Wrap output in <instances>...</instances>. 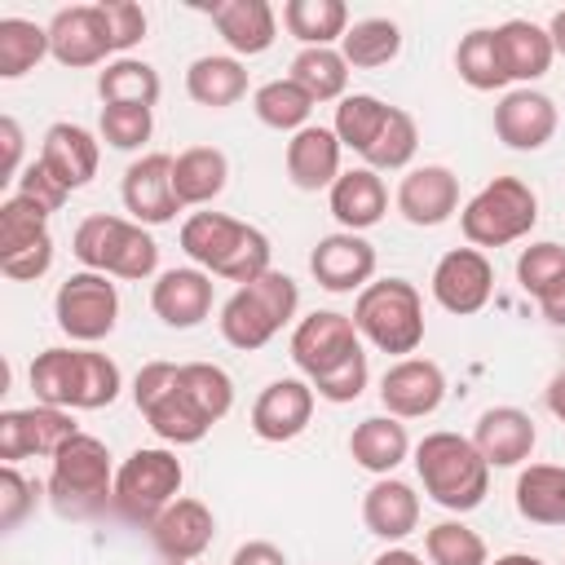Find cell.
<instances>
[{
    "label": "cell",
    "mask_w": 565,
    "mask_h": 565,
    "mask_svg": "<svg viewBox=\"0 0 565 565\" xmlns=\"http://www.w3.org/2000/svg\"><path fill=\"white\" fill-rule=\"evenodd\" d=\"M26 375H31L35 402L62 406V411H102L124 388L119 366L93 349H44L35 353Z\"/></svg>",
    "instance_id": "1"
},
{
    "label": "cell",
    "mask_w": 565,
    "mask_h": 565,
    "mask_svg": "<svg viewBox=\"0 0 565 565\" xmlns=\"http://www.w3.org/2000/svg\"><path fill=\"white\" fill-rule=\"evenodd\" d=\"M181 252L199 269H207L216 278H230L238 287L269 274V238L256 225L234 221L225 212H194L181 225Z\"/></svg>",
    "instance_id": "2"
},
{
    "label": "cell",
    "mask_w": 565,
    "mask_h": 565,
    "mask_svg": "<svg viewBox=\"0 0 565 565\" xmlns=\"http://www.w3.org/2000/svg\"><path fill=\"white\" fill-rule=\"evenodd\" d=\"M415 472L424 481V494L441 503L446 512H472L490 494V463L472 446V437L459 433H428L415 446Z\"/></svg>",
    "instance_id": "3"
},
{
    "label": "cell",
    "mask_w": 565,
    "mask_h": 565,
    "mask_svg": "<svg viewBox=\"0 0 565 565\" xmlns=\"http://www.w3.org/2000/svg\"><path fill=\"white\" fill-rule=\"evenodd\" d=\"M296 309H300V287H296V278L269 269V274L243 282V287L221 305V318H216V322H221V335H225L230 349L252 353V349H265V344L296 318Z\"/></svg>",
    "instance_id": "4"
},
{
    "label": "cell",
    "mask_w": 565,
    "mask_h": 565,
    "mask_svg": "<svg viewBox=\"0 0 565 565\" xmlns=\"http://www.w3.org/2000/svg\"><path fill=\"white\" fill-rule=\"evenodd\" d=\"M71 252L84 269L106 274V278H132V282L150 278L154 265H159V243L137 221H124V216H110V212L84 216L75 225Z\"/></svg>",
    "instance_id": "5"
},
{
    "label": "cell",
    "mask_w": 565,
    "mask_h": 565,
    "mask_svg": "<svg viewBox=\"0 0 565 565\" xmlns=\"http://www.w3.org/2000/svg\"><path fill=\"white\" fill-rule=\"evenodd\" d=\"M353 327L380 353H397V358L415 353L424 344V300H419L415 282H406V278L366 282L353 305Z\"/></svg>",
    "instance_id": "6"
},
{
    "label": "cell",
    "mask_w": 565,
    "mask_h": 565,
    "mask_svg": "<svg viewBox=\"0 0 565 565\" xmlns=\"http://www.w3.org/2000/svg\"><path fill=\"white\" fill-rule=\"evenodd\" d=\"M49 499L62 516H93L115 499L110 450L93 433H75L49 468Z\"/></svg>",
    "instance_id": "7"
},
{
    "label": "cell",
    "mask_w": 565,
    "mask_h": 565,
    "mask_svg": "<svg viewBox=\"0 0 565 565\" xmlns=\"http://www.w3.org/2000/svg\"><path fill=\"white\" fill-rule=\"evenodd\" d=\"M534 221H539V194L521 177H494L459 212V230L472 247H508L525 238Z\"/></svg>",
    "instance_id": "8"
},
{
    "label": "cell",
    "mask_w": 565,
    "mask_h": 565,
    "mask_svg": "<svg viewBox=\"0 0 565 565\" xmlns=\"http://www.w3.org/2000/svg\"><path fill=\"white\" fill-rule=\"evenodd\" d=\"M132 402L146 415V424L172 446H194L212 428V419L194 406V397L181 384V362H146L132 380Z\"/></svg>",
    "instance_id": "9"
},
{
    "label": "cell",
    "mask_w": 565,
    "mask_h": 565,
    "mask_svg": "<svg viewBox=\"0 0 565 565\" xmlns=\"http://www.w3.org/2000/svg\"><path fill=\"white\" fill-rule=\"evenodd\" d=\"M181 481H185V468L172 450L163 446H141L132 450L119 472H115V508L119 516L137 521V525H150L168 503H177L181 494Z\"/></svg>",
    "instance_id": "10"
},
{
    "label": "cell",
    "mask_w": 565,
    "mask_h": 565,
    "mask_svg": "<svg viewBox=\"0 0 565 565\" xmlns=\"http://www.w3.org/2000/svg\"><path fill=\"white\" fill-rule=\"evenodd\" d=\"M53 318L75 344H97L119 322V291L106 274L79 269L71 274L53 296Z\"/></svg>",
    "instance_id": "11"
},
{
    "label": "cell",
    "mask_w": 565,
    "mask_h": 565,
    "mask_svg": "<svg viewBox=\"0 0 565 565\" xmlns=\"http://www.w3.org/2000/svg\"><path fill=\"white\" fill-rule=\"evenodd\" d=\"M353 353H362V335L349 313L318 309V313L300 318L291 331V362L309 375V384L331 375L335 366H344Z\"/></svg>",
    "instance_id": "12"
},
{
    "label": "cell",
    "mask_w": 565,
    "mask_h": 565,
    "mask_svg": "<svg viewBox=\"0 0 565 565\" xmlns=\"http://www.w3.org/2000/svg\"><path fill=\"white\" fill-rule=\"evenodd\" d=\"M75 419L62 406H22V411H4L0 415V459L18 463L26 455H57L71 437H75Z\"/></svg>",
    "instance_id": "13"
},
{
    "label": "cell",
    "mask_w": 565,
    "mask_h": 565,
    "mask_svg": "<svg viewBox=\"0 0 565 565\" xmlns=\"http://www.w3.org/2000/svg\"><path fill=\"white\" fill-rule=\"evenodd\" d=\"M494 291V269L481 247H450L433 269V300L446 313H481Z\"/></svg>",
    "instance_id": "14"
},
{
    "label": "cell",
    "mask_w": 565,
    "mask_h": 565,
    "mask_svg": "<svg viewBox=\"0 0 565 565\" xmlns=\"http://www.w3.org/2000/svg\"><path fill=\"white\" fill-rule=\"evenodd\" d=\"M446 375L433 358H397L380 380V402L393 419H424L441 406Z\"/></svg>",
    "instance_id": "15"
},
{
    "label": "cell",
    "mask_w": 565,
    "mask_h": 565,
    "mask_svg": "<svg viewBox=\"0 0 565 565\" xmlns=\"http://www.w3.org/2000/svg\"><path fill=\"white\" fill-rule=\"evenodd\" d=\"M124 207L137 225H168L181 212V199L172 190V154H141L124 168Z\"/></svg>",
    "instance_id": "16"
},
{
    "label": "cell",
    "mask_w": 565,
    "mask_h": 565,
    "mask_svg": "<svg viewBox=\"0 0 565 565\" xmlns=\"http://www.w3.org/2000/svg\"><path fill=\"white\" fill-rule=\"evenodd\" d=\"M146 530H150V543H154V552L163 561L190 565V561H199L207 552V543L216 534V516H212V508L203 499H177Z\"/></svg>",
    "instance_id": "17"
},
{
    "label": "cell",
    "mask_w": 565,
    "mask_h": 565,
    "mask_svg": "<svg viewBox=\"0 0 565 565\" xmlns=\"http://www.w3.org/2000/svg\"><path fill=\"white\" fill-rule=\"evenodd\" d=\"M49 49L71 71L106 62V53H115V44H110L102 4H66V9H57L53 22H49Z\"/></svg>",
    "instance_id": "18"
},
{
    "label": "cell",
    "mask_w": 565,
    "mask_h": 565,
    "mask_svg": "<svg viewBox=\"0 0 565 565\" xmlns=\"http://www.w3.org/2000/svg\"><path fill=\"white\" fill-rule=\"evenodd\" d=\"M313 384L309 380H274L260 388V397L252 402V433L260 441H291L309 428L313 419Z\"/></svg>",
    "instance_id": "19"
},
{
    "label": "cell",
    "mask_w": 565,
    "mask_h": 565,
    "mask_svg": "<svg viewBox=\"0 0 565 565\" xmlns=\"http://www.w3.org/2000/svg\"><path fill=\"white\" fill-rule=\"evenodd\" d=\"M556 102L539 88H512L494 106V137L508 150H543L556 132Z\"/></svg>",
    "instance_id": "20"
},
{
    "label": "cell",
    "mask_w": 565,
    "mask_h": 565,
    "mask_svg": "<svg viewBox=\"0 0 565 565\" xmlns=\"http://www.w3.org/2000/svg\"><path fill=\"white\" fill-rule=\"evenodd\" d=\"M150 309L163 327L172 331H190L212 313V274L199 265H181V269H163L159 282L150 287Z\"/></svg>",
    "instance_id": "21"
},
{
    "label": "cell",
    "mask_w": 565,
    "mask_h": 565,
    "mask_svg": "<svg viewBox=\"0 0 565 565\" xmlns=\"http://www.w3.org/2000/svg\"><path fill=\"white\" fill-rule=\"evenodd\" d=\"M397 212L419 230L446 225L459 212V177L450 168H441V163L411 168L402 177V185H397Z\"/></svg>",
    "instance_id": "22"
},
{
    "label": "cell",
    "mask_w": 565,
    "mask_h": 565,
    "mask_svg": "<svg viewBox=\"0 0 565 565\" xmlns=\"http://www.w3.org/2000/svg\"><path fill=\"white\" fill-rule=\"evenodd\" d=\"M309 274L327 291H362L375 274V247L362 234H349V230L327 234L309 252Z\"/></svg>",
    "instance_id": "23"
},
{
    "label": "cell",
    "mask_w": 565,
    "mask_h": 565,
    "mask_svg": "<svg viewBox=\"0 0 565 565\" xmlns=\"http://www.w3.org/2000/svg\"><path fill=\"white\" fill-rule=\"evenodd\" d=\"M539 441V428L534 419L521 411V406H490L477 415V428H472V446L481 450V459L490 468H516L530 459Z\"/></svg>",
    "instance_id": "24"
},
{
    "label": "cell",
    "mask_w": 565,
    "mask_h": 565,
    "mask_svg": "<svg viewBox=\"0 0 565 565\" xmlns=\"http://www.w3.org/2000/svg\"><path fill=\"white\" fill-rule=\"evenodd\" d=\"M340 137L322 124L291 132L287 141V177L296 190H331L340 181Z\"/></svg>",
    "instance_id": "25"
},
{
    "label": "cell",
    "mask_w": 565,
    "mask_h": 565,
    "mask_svg": "<svg viewBox=\"0 0 565 565\" xmlns=\"http://www.w3.org/2000/svg\"><path fill=\"white\" fill-rule=\"evenodd\" d=\"M97 159H102V150H97V137L88 132V128H79V124H53L49 132H44V141H40V163L66 185V190H79V185H88L93 177H97Z\"/></svg>",
    "instance_id": "26"
},
{
    "label": "cell",
    "mask_w": 565,
    "mask_h": 565,
    "mask_svg": "<svg viewBox=\"0 0 565 565\" xmlns=\"http://www.w3.org/2000/svg\"><path fill=\"white\" fill-rule=\"evenodd\" d=\"M362 525L384 543H402L419 525V494L397 477H380L362 494Z\"/></svg>",
    "instance_id": "27"
},
{
    "label": "cell",
    "mask_w": 565,
    "mask_h": 565,
    "mask_svg": "<svg viewBox=\"0 0 565 565\" xmlns=\"http://www.w3.org/2000/svg\"><path fill=\"white\" fill-rule=\"evenodd\" d=\"M331 216L349 230V234H362V230H371L375 221H384V212H388V190H384V181H380V172L375 168H349V172H340V181L331 185Z\"/></svg>",
    "instance_id": "28"
},
{
    "label": "cell",
    "mask_w": 565,
    "mask_h": 565,
    "mask_svg": "<svg viewBox=\"0 0 565 565\" xmlns=\"http://www.w3.org/2000/svg\"><path fill=\"white\" fill-rule=\"evenodd\" d=\"M494 40H499V57H503L508 79H521V84L547 75V66L556 57L547 26H539L530 18H508L503 26H494Z\"/></svg>",
    "instance_id": "29"
},
{
    "label": "cell",
    "mask_w": 565,
    "mask_h": 565,
    "mask_svg": "<svg viewBox=\"0 0 565 565\" xmlns=\"http://www.w3.org/2000/svg\"><path fill=\"white\" fill-rule=\"evenodd\" d=\"M212 22H216L221 40L243 57L265 53L278 35V18L265 0H221V4H212Z\"/></svg>",
    "instance_id": "30"
},
{
    "label": "cell",
    "mask_w": 565,
    "mask_h": 565,
    "mask_svg": "<svg viewBox=\"0 0 565 565\" xmlns=\"http://www.w3.org/2000/svg\"><path fill=\"white\" fill-rule=\"evenodd\" d=\"M349 455L358 468L375 472V477H388L406 455H411V437H406V424L393 419V415H366L353 433H349Z\"/></svg>",
    "instance_id": "31"
},
{
    "label": "cell",
    "mask_w": 565,
    "mask_h": 565,
    "mask_svg": "<svg viewBox=\"0 0 565 565\" xmlns=\"http://www.w3.org/2000/svg\"><path fill=\"white\" fill-rule=\"evenodd\" d=\"M230 181V159L216 146H190L172 159V190L181 207H203L212 203Z\"/></svg>",
    "instance_id": "32"
},
{
    "label": "cell",
    "mask_w": 565,
    "mask_h": 565,
    "mask_svg": "<svg viewBox=\"0 0 565 565\" xmlns=\"http://www.w3.org/2000/svg\"><path fill=\"white\" fill-rule=\"evenodd\" d=\"M512 499L530 525H565V468L561 463L521 468Z\"/></svg>",
    "instance_id": "33"
},
{
    "label": "cell",
    "mask_w": 565,
    "mask_h": 565,
    "mask_svg": "<svg viewBox=\"0 0 565 565\" xmlns=\"http://www.w3.org/2000/svg\"><path fill=\"white\" fill-rule=\"evenodd\" d=\"M185 93L207 110H225L247 93V71L238 57H225V53L194 57L185 71Z\"/></svg>",
    "instance_id": "34"
},
{
    "label": "cell",
    "mask_w": 565,
    "mask_h": 565,
    "mask_svg": "<svg viewBox=\"0 0 565 565\" xmlns=\"http://www.w3.org/2000/svg\"><path fill=\"white\" fill-rule=\"evenodd\" d=\"M282 26L305 49H331L349 31V9H344V0H287Z\"/></svg>",
    "instance_id": "35"
},
{
    "label": "cell",
    "mask_w": 565,
    "mask_h": 565,
    "mask_svg": "<svg viewBox=\"0 0 565 565\" xmlns=\"http://www.w3.org/2000/svg\"><path fill=\"white\" fill-rule=\"evenodd\" d=\"M159 71L141 57H115L106 62V71H97V93L102 106H154L159 102Z\"/></svg>",
    "instance_id": "36"
},
{
    "label": "cell",
    "mask_w": 565,
    "mask_h": 565,
    "mask_svg": "<svg viewBox=\"0 0 565 565\" xmlns=\"http://www.w3.org/2000/svg\"><path fill=\"white\" fill-rule=\"evenodd\" d=\"M402 53V26L393 18H362L344 31L340 40V57L353 66V71H375V66H388L393 57Z\"/></svg>",
    "instance_id": "37"
},
{
    "label": "cell",
    "mask_w": 565,
    "mask_h": 565,
    "mask_svg": "<svg viewBox=\"0 0 565 565\" xmlns=\"http://www.w3.org/2000/svg\"><path fill=\"white\" fill-rule=\"evenodd\" d=\"M455 71H459V79H463L468 88H477V93H494V88L512 84L508 71H503V57H499L494 26H477V31H468V35L459 40V49H455Z\"/></svg>",
    "instance_id": "38"
},
{
    "label": "cell",
    "mask_w": 565,
    "mask_h": 565,
    "mask_svg": "<svg viewBox=\"0 0 565 565\" xmlns=\"http://www.w3.org/2000/svg\"><path fill=\"white\" fill-rule=\"evenodd\" d=\"M313 106H318V102H313L291 75H287V79H269V84H260L256 97H252L256 119H260L265 128H278V132H300V128H309Z\"/></svg>",
    "instance_id": "39"
},
{
    "label": "cell",
    "mask_w": 565,
    "mask_h": 565,
    "mask_svg": "<svg viewBox=\"0 0 565 565\" xmlns=\"http://www.w3.org/2000/svg\"><path fill=\"white\" fill-rule=\"evenodd\" d=\"M49 49V26H35L26 18H0V79H22L40 66Z\"/></svg>",
    "instance_id": "40"
},
{
    "label": "cell",
    "mask_w": 565,
    "mask_h": 565,
    "mask_svg": "<svg viewBox=\"0 0 565 565\" xmlns=\"http://www.w3.org/2000/svg\"><path fill=\"white\" fill-rule=\"evenodd\" d=\"M291 79L313 102H335L349 88V62L340 57V49H300L291 57Z\"/></svg>",
    "instance_id": "41"
},
{
    "label": "cell",
    "mask_w": 565,
    "mask_h": 565,
    "mask_svg": "<svg viewBox=\"0 0 565 565\" xmlns=\"http://www.w3.org/2000/svg\"><path fill=\"white\" fill-rule=\"evenodd\" d=\"M384 119H388V102H380V97H371V93H353V97H340L331 132L340 137V146H349V150L366 154V150H371V141L380 137Z\"/></svg>",
    "instance_id": "42"
},
{
    "label": "cell",
    "mask_w": 565,
    "mask_h": 565,
    "mask_svg": "<svg viewBox=\"0 0 565 565\" xmlns=\"http://www.w3.org/2000/svg\"><path fill=\"white\" fill-rule=\"evenodd\" d=\"M44 221H49V212L40 203H31L22 194H9L0 203V260L4 256H18L26 247H40L49 238V225Z\"/></svg>",
    "instance_id": "43"
},
{
    "label": "cell",
    "mask_w": 565,
    "mask_h": 565,
    "mask_svg": "<svg viewBox=\"0 0 565 565\" xmlns=\"http://www.w3.org/2000/svg\"><path fill=\"white\" fill-rule=\"evenodd\" d=\"M424 552L433 565H490L486 539L463 521H437L424 534Z\"/></svg>",
    "instance_id": "44"
},
{
    "label": "cell",
    "mask_w": 565,
    "mask_h": 565,
    "mask_svg": "<svg viewBox=\"0 0 565 565\" xmlns=\"http://www.w3.org/2000/svg\"><path fill=\"white\" fill-rule=\"evenodd\" d=\"M415 146H419V128H415V119L402 110V106H388V119H384V128H380V137L371 141V150L362 154L366 159V168H406L411 159H415Z\"/></svg>",
    "instance_id": "45"
},
{
    "label": "cell",
    "mask_w": 565,
    "mask_h": 565,
    "mask_svg": "<svg viewBox=\"0 0 565 565\" xmlns=\"http://www.w3.org/2000/svg\"><path fill=\"white\" fill-rule=\"evenodd\" d=\"M181 384H185V393L194 397V406L212 424L230 415V406H234V380L221 366H212V362H181Z\"/></svg>",
    "instance_id": "46"
},
{
    "label": "cell",
    "mask_w": 565,
    "mask_h": 565,
    "mask_svg": "<svg viewBox=\"0 0 565 565\" xmlns=\"http://www.w3.org/2000/svg\"><path fill=\"white\" fill-rule=\"evenodd\" d=\"M565 278V247L561 243H530L516 256V282L525 296H543L547 287H556Z\"/></svg>",
    "instance_id": "47"
},
{
    "label": "cell",
    "mask_w": 565,
    "mask_h": 565,
    "mask_svg": "<svg viewBox=\"0 0 565 565\" xmlns=\"http://www.w3.org/2000/svg\"><path fill=\"white\" fill-rule=\"evenodd\" d=\"M102 141L115 146V150H137L150 141V128H154V115L146 106H102Z\"/></svg>",
    "instance_id": "48"
},
{
    "label": "cell",
    "mask_w": 565,
    "mask_h": 565,
    "mask_svg": "<svg viewBox=\"0 0 565 565\" xmlns=\"http://www.w3.org/2000/svg\"><path fill=\"white\" fill-rule=\"evenodd\" d=\"M366 380H371L366 353H353L344 366H335L331 375L313 380V393H318V397H327V402H335V406H344V402H358V397H362Z\"/></svg>",
    "instance_id": "49"
},
{
    "label": "cell",
    "mask_w": 565,
    "mask_h": 565,
    "mask_svg": "<svg viewBox=\"0 0 565 565\" xmlns=\"http://www.w3.org/2000/svg\"><path fill=\"white\" fill-rule=\"evenodd\" d=\"M102 18H106V31H110V44L115 53L132 49L137 40H146V9L132 4V0H102Z\"/></svg>",
    "instance_id": "50"
},
{
    "label": "cell",
    "mask_w": 565,
    "mask_h": 565,
    "mask_svg": "<svg viewBox=\"0 0 565 565\" xmlns=\"http://www.w3.org/2000/svg\"><path fill=\"white\" fill-rule=\"evenodd\" d=\"M31 508H35V486H31L13 463H4V468H0V525H4V530H18V521H22Z\"/></svg>",
    "instance_id": "51"
},
{
    "label": "cell",
    "mask_w": 565,
    "mask_h": 565,
    "mask_svg": "<svg viewBox=\"0 0 565 565\" xmlns=\"http://www.w3.org/2000/svg\"><path fill=\"white\" fill-rule=\"evenodd\" d=\"M18 194H22V199H31V203H40L44 212H57V207L66 203V194H71V190H66V185H62V181H57V177L35 159V163H26V168H22V177H18Z\"/></svg>",
    "instance_id": "52"
},
{
    "label": "cell",
    "mask_w": 565,
    "mask_h": 565,
    "mask_svg": "<svg viewBox=\"0 0 565 565\" xmlns=\"http://www.w3.org/2000/svg\"><path fill=\"white\" fill-rule=\"evenodd\" d=\"M49 265H53V238H44L40 247H26V252L0 260L4 278H13V282H35V278L49 274Z\"/></svg>",
    "instance_id": "53"
},
{
    "label": "cell",
    "mask_w": 565,
    "mask_h": 565,
    "mask_svg": "<svg viewBox=\"0 0 565 565\" xmlns=\"http://www.w3.org/2000/svg\"><path fill=\"white\" fill-rule=\"evenodd\" d=\"M230 565H287V552L274 547L269 539H247L243 547H234Z\"/></svg>",
    "instance_id": "54"
},
{
    "label": "cell",
    "mask_w": 565,
    "mask_h": 565,
    "mask_svg": "<svg viewBox=\"0 0 565 565\" xmlns=\"http://www.w3.org/2000/svg\"><path fill=\"white\" fill-rule=\"evenodd\" d=\"M0 137H4V163H0V181H18V159H22V128L18 119H0Z\"/></svg>",
    "instance_id": "55"
},
{
    "label": "cell",
    "mask_w": 565,
    "mask_h": 565,
    "mask_svg": "<svg viewBox=\"0 0 565 565\" xmlns=\"http://www.w3.org/2000/svg\"><path fill=\"white\" fill-rule=\"evenodd\" d=\"M539 309H543V318H547L552 327H565V278L539 296Z\"/></svg>",
    "instance_id": "56"
},
{
    "label": "cell",
    "mask_w": 565,
    "mask_h": 565,
    "mask_svg": "<svg viewBox=\"0 0 565 565\" xmlns=\"http://www.w3.org/2000/svg\"><path fill=\"white\" fill-rule=\"evenodd\" d=\"M547 411L565 424V371H561V375H552V384H547Z\"/></svg>",
    "instance_id": "57"
},
{
    "label": "cell",
    "mask_w": 565,
    "mask_h": 565,
    "mask_svg": "<svg viewBox=\"0 0 565 565\" xmlns=\"http://www.w3.org/2000/svg\"><path fill=\"white\" fill-rule=\"evenodd\" d=\"M371 565H424V556H415V552H406V547H388V552H380Z\"/></svg>",
    "instance_id": "58"
},
{
    "label": "cell",
    "mask_w": 565,
    "mask_h": 565,
    "mask_svg": "<svg viewBox=\"0 0 565 565\" xmlns=\"http://www.w3.org/2000/svg\"><path fill=\"white\" fill-rule=\"evenodd\" d=\"M547 35H552V49L565 57V9H556V13H552V22H547Z\"/></svg>",
    "instance_id": "59"
},
{
    "label": "cell",
    "mask_w": 565,
    "mask_h": 565,
    "mask_svg": "<svg viewBox=\"0 0 565 565\" xmlns=\"http://www.w3.org/2000/svg\"><path fill=\"white\" fill-rule=\"evenodd\" d=\"M490 565H547V561H539V556H530V552H503V556H494Z\"/></svg>",
    "instance_id": "60"
},
{
    "label": "cell",
    "mask_w": 565,
    "mask_h": 565,
    "mask_svg": "<svg viewBox=\"0 0 565 565\" xmlns=\"http://www.w3.org/2000/svg\"><path fill=\"white\" fill-rule=\"evenodd\" d=\"M190 565H194V561H190Z\"/></svg>",
    "instance_id": "61"
}]
</instances>
